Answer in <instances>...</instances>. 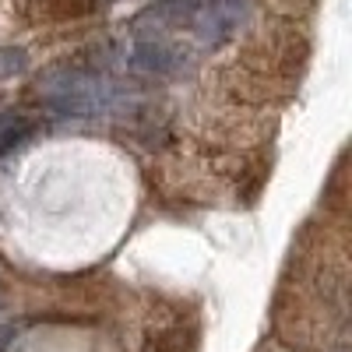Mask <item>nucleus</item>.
Listing matches in <instances>:
<instances>
[{
  "mask_svg": "<svg viewBox=\"0 0 352 352\" xmlns=\"http://www.w3.org/2000/svg\"><path fill=\"white\" fill-rule=\"evenodd\" d=\"M124 64H127V71H134L141 78H176L187 71L190 53L169 36L138 32V39L131 43V50L124 56Z\"/></svg>",
  "mask_w": 352,
  "mask_h": 352,
  "instance_id": "obj_2",
  "label": "nucleus"
},
{
  "mask_svg": "<svg viewBox=\"0 0 352 352\" xmlns=\"http://www.w3.org/2000/svg\"><path fill=\"white\" fill-rule=\"evenodd\" d=\"M39 96L50 109L64 116H99V113H109L116 99H120V92L102 71L78 67V64L50 67L39 78Z\"/></svg>",
  "mask_w": 352,
  "mask_h": 352,
  "instance_id": "obj_1",
  "label": "nucleus"
},
{
  "mask_svg": "<svg viewBox=\"0 0 352 352\" xmlns=\"http://www.w3.org/2000/svg\"><path fill=\"white\" fill-rule=\"evenodd\" d=\"M18 335H21V324H4V328H0V352H8Z\"/></svg>",
  "mask_w": 352,
  "mask_h": 352,
  "instance_id": "obj_3",
  "label": "nucleus"
}]
</instances>
